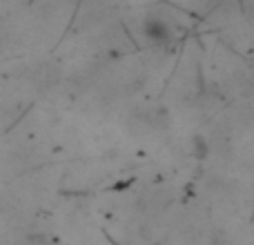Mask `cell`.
I'll return each mask as SVG.
<instances>
[{
    "label": "cell",
    "mask_w": 254,
    "mask_h": 245,
    "mask_svg": "<svg viewBox=\"0 0 254 245\" xmlns=\"http://www.w3.org/2000/svg\"><path fill=\"white\" fill-rule=\"evenodd\" d=\"M194 152H196V156H201V158L207 156V145H205V140H203L201 136L194 138Z\"/></svg>",
    "instance_id": "cell-2"
},
{
    "label": "cell",
    "mask_w": 254,
    "mask_h": 245,
    "mask_svg": "<svg viewBox=\"0 0 254 245\" xmlns=\"http://www.w3.org/2000/svg\"><path fill=\"white\" fill-rule=\"evenodd\" d=\"M143 34L154 45H170L172 40V29L163 18H147L143 25Z\"/></svg>",
    "instance_id": "cell-1"
}]
</instances>
